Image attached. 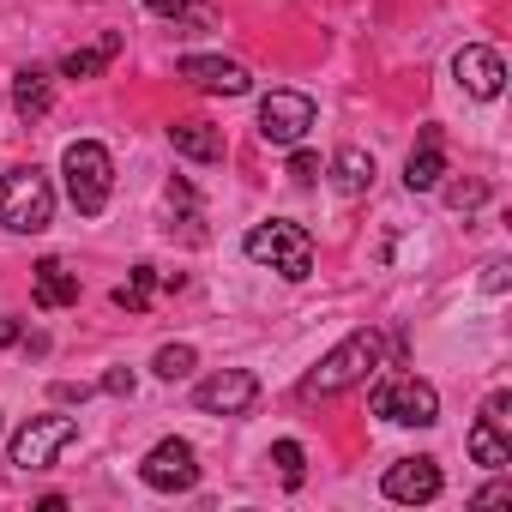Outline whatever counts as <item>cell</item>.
<instances>
[{"mask_svg":"<svg viewBox=\"0 0 512 512\" xmlns=\"http://www.w3.org/2000/svg\"><path fill=\"white\" fill-rule=\"evenodd\" d=\"M482 422H488V428H500V434H512V392H488Z\"/></svg>","mask_w":512,"mask_h":512,"instance_id":"603a6c76","label":"cell"},{"mask_svg":"<svg viewBox=\"0 0 512 512\" xmlns=\"http://www.w3.org/2000/svg\"><path fill=\"white\" fill-rule=\"evenodd\" d=\"M290 181H296V187H314V181H320V157H314V151H296V157H290Z\"/></svg>","mask_w":512,"mask_h":512,"instance_id":"d4e9b609","label":"cell"},{"mask_svg":"<svg viewBox=\"0 0 512 512\" xmlns=\"http://www.w3.org/2000/svg\"><path fill=\"white\" fill-rule=\"evenodd\" d=\"M452 73H458V85H464L470 97H482V103H494V97L506 91V61H500L494 49H482V43H470V49H458V61H452Z\"/></svg>","mask_w":512,"mask_h":512,"instance_id":"8fae6325","label":"cell"},{"mask_svg":"<svg viewBox=\"0 0 512 512\" xmlns=\"http://www.w3.org/2000/svg\"><path fill=\"white\" fill-rule=\"evenodd\" d=\"M73 440H79V422H73V416H31V422L19 428V440H13V464H19V470H49L55 452L73 446Z\"/></svg>","mask_w":512,"mask_h":512,"instance_id":"8992f818","label":"cell"},{"mask_svg":"<svg viewBox=\"0 0 512 512\" xmlns=\"http://www.w3.org/2000/svg\"><path fill=\"white\" fill-rule=\"evenodd\" d=\"M482 199H488L482 181H458V187H446V205H458V211H476Z\"/></svg>","mask_w":512,"mask_h":512,"instance_id":"cb8c5ba5","label":"cell"},{"mask_svg":"<svg viewBox=\"0 0 512 512\" xmlns=\"http://www.w3.org/2000/svg\"><path fill=\"white\" fill-rule=\"evenodd\" d=\"M470 458H476V464H488V470H506V464H512V434H500V428L476 422V428H470Z\"/></svg>","mask_w":512,"mask_h":512,"instance_id":"d6986e66","label":"cell"},{"mask_svg":"<svg viewBox=\"0 0 512 512\" xmlns=\"http://www.w3.org/2000/svg\"><path fill=\"white\" fill-rule=\"evenodd\" d=\"M103 392H115V398H133V374H127V368H115V374L103 380Z\"/></svg>","mask_w":512,"mask_h":512,"instance_id":"83f0119b","label":"cell"},{"mask_svg":"<svg viewBox=\"0 0 512 512\" xmlns=\"http://www.w3.org/2000/svg\"><path fill=\"white\" fill-rule=\"evenodd\" d=\"M49 103H55V79H49L43 67H19V73H13V109H19L25 121H43Z\"/></svg>","mask_w":512,"mask_h":512,"instance_id":"2e32d148","label":"cell"},{"mask_svg":"<svg viewBox=\"0 0 512 512\" xmlns=\"http://www.w3.org/2000/svg\"><path fill=\"white\" fill-rule=\"evenodd\" d=\"M506 272H512L506 260H488V266H482V290H488V296H500V290H506Z\"/></svg>","mask_w":512,"mask_h":512,"instance_id":"484cf974","label":"cell"},{"mask_svg":"<svg viewBox=\"0 0 512 512\" xmlns=\"http://www.w3.org/2000/svg\"><path fill=\"white\" fill-rule=\"evenodd\" d=\"M380 332H350L338 350H326L320 356V368L302 380V398H332V392H350L356 380H368L374 368H380Z\"/></svg>","mask_w":512,"mask_h":512,"instance_id":"3957f363","label":"cell"},{"mask_svg":"<svg viewBox=\"0 0 512 512\" xmlns=\"http://www.w3.org/2000/svg\"><path fill=\"white\" fill-rule=\"evenodd\" d=\"M374 416L398 422V428H434L440 422V392L428 380H416V374L386 380V386H374Z\"/></svg>","mask_w":512,"mask_h":512,"instance_id":"5b68a950","label":"cell"},{"mask_svg":"<svg viewBox=\"0 0 512 512\" xmlns=\"http://www.w3.org/2000/svg\"><path fill=\"white\" fill-rule=\"evenodd\" d=\"M175 73H181L187 85L211 91V97H247V91H253L247 67H241V61H223V55H187Z\"/></svg>","mask_w":512,"mask_h":512,"instance_id":"30bf717a","label":"cell"},{"mask_svg":"<svg viewBox=\"0 0 512 512\" xmlns=\"http://www.w3.org/2000/svg\"><path fill=\"white\" fill-rule=\"evenodd\" d=\"M61 175H67V199L79 205V217H97L115 193V163L97 139H73L61 157Z\"/></svg>","mask_w":512,"mask_h":512,"instance_id":"277c9868","label":"cell"},{"mask_svg":"<svg viewBox=\"0 0 512 512\" xmlns=\"http://www.w3.org/2000/svg\"><path fill=\"white\" fill-rule=\"evenodd\" d=\"M151 290H157V266H133V278L115 290V308H127V314H145Z\"/></svg>","mask_w":512,"mask_h":512,"instance_id":"ffe728a7","label":"cell"},{"mask_svg":"<svg viewBox=\"0 0 512 512\" xmlns=\"http://www.w3.org/2000/svg\"><path fill=\"white\" fill-rule=\"evenodd\" d=\"M326 175H332V187H338L344 199H362V193L374 187V157H368L362 145H344V151L332 157V169H326Z\"/></svg>","mask_w":512,"mask_h":512,"instance_id":"e0dca14e","label":"cell"},{"mask_svg":"<svg viewBox=\"0 0 512 512\" xmlns=\"http://www.w3.org/2000/svg\"><path fill=\"white\" fill-rule=\"evenodd\" d=\"M440 175H446V139H440V127H422V139H416V151L404 163V187L410 193H434Z\"/></svg>","mask_w":512,"mask_h":512,"instance_id":"4fadbf2b","label":"cell"},{"mask_svg":"<svg viewBox=\"0 0 512 512\" xmlns=\"http://www.w3.org/2000/svg\"><path fill=\"white\" fill-rule=\"evenodd\" d=\"M440 482H446V476H440V464H434V458H398V464L386 470V482H380V488H386V500L422 506V500H434V494H440Z\"/></svg>","mask_w":512,"mask_h":512,"instance_id":"7c38bea8","label":"cell"},{"mask_svg":"<svg viewBox=\"0 0 512 512\" xmlns=\"http://www.w3.org/2000/svg\"><path fill=\"white\" fill-rule=\"evenodd\" d=\"M31 296H37V308H73L79 302V272H67L61 260H37V272H31Z\"/></svg>","mask_w":512,"mask_h":512,"instance_id":"5bb4252c","label":"cell"},{"mask_svg":"<svg viewBox=\"0 0 512 512\" xmlns=\"http://www.w3.org/2000/svg\"><path fill=\"white\" fill-rule=\"evenodd\" d=\"M0 344H19V320H0Z\"/></svg>","mask_w":512,"mask_h":512,"instance_id":"f546056e","label":"cell"},{"mask_svg":"<svg viewBox=\"0 0 512 512\" xmlns=\"http://www.w3.org/2000/svg\"><path fill=\"white\" fill-rule=\"evenodd\" d=\"M139 476H145V488H157V494H181V488L199 482V458H193L187 440H157V446L145 452Z\"/></svg>","mask_w":512,"mask_h":512,"instance_id":"ba28073f","label":"cell"},{"mask_svg":"<svg viewBox=\"0 0 512 512\" xmlns=\"http://www.w3.org/2000/svg\"><path fill=\"white\" fill-rule=\"evenodd\" d=\"M241 247H247V260H253V266H272V272L290 278V284H302V278L314 272V235H308L302 223H284V217L253 223Z\"/></svg>","mask_w":512,"mask_h":512,"instance_id":"6da1fadb","label":"cell"},{"mask_svg":"<svg viewBox=\"0 0 512 512\" xmlns=\"http://www.w3.org/2000/svg\"><path fill=\"white\" fill-rule=\"evenodd\" d=\"M500 500H512V488H506V482H488V488L476 494V506H500Z\"/></svg>","mask_w":512,"mask_h":512,"instance_id":"f1b7e54d","label":"cell"},{"mask_svg":"<svg viewBox=\"0 0 512 512\" xmlns=\"http://www.w3.org/2000/svg\"><path fill=\"white\" fill-rule=\"evenodd\" d=\"M272 464L284 470V482H290V488H302V470H308V458H302V446H296V440H278V446H272Z\"/></svg>","mask_w":512,"mask_h":512,"instance_id":"7402d4cb","label":"cell"},{"mask_svg":"<svg viewBox=\"0 0 512 512\" xmlns=\"http://www.w3.org/2000/svg\"><path fill=\"white\" fill-rule=\"evenodd\" d=\"M0 223L19 229V235H37L55 223V187L37 163H19L0 175Z\"/></svg>","mask_w":512,"mask_h":512,"instance_id":"7a4b0ae2","label":"cell"},{"mask_svg":"<svg viewBox=\"0 0 512 512\" xmlns=\"http://www.w3.org/2000/svg\"><path fill=\"white\" fill-rule=\"evenodd\" d=\"M308 127H314V97H302V91H272V97L260 103V139H266V145H302Z\"/></svg>","mask_w":512,"mask_h":512,"instance_id":"52a82bcc","label":"cell"},{"mask_svg":"<svg viewBox=\"0 0 512 512\" xmlns=\"http://www.w3.org/2000/svg\"><path fill=\"white\" fill-rule=\"evenodd\" d=\"M193 362H199V356H193V344H163L151 368H157L163 380H187V374H193Z\"/></svg>","mask_w":512,"mask_h":512,"instance_id":"44dd1931","label":"cell"},{"mask_svg":"<svg viewBox=\"0 0 512 512\" xmlns=\"http://www.w3.org/2000/svg\"><path fill=\"white\" fill-rule=\"evenodd\" d=\"M145 7H151V13H163V19H181V13H193V7H199V0H145Z\"/></svg>","mask_w":512,"mask_h":512,"instance_id":"4316f807","label":"cell"},{"mask_svg":"<svg viewBox=\"0 0 512 512\" xmlns=\"http://www.w3.org/2000/svg\"><path fill=\"white\" fill-rule=\"evenodd\" d=\"M169 145H175V157H187V163H223V133L205 127V121H175V127H169Z\"/></svg>","mask_w":512,"mask_h":512,"instance_id":"9a60e30c","label":"cell"},{"mask_svg":"<svg viewBox=\"0 0 512 512\" xmlns=\"http://www.w3.org/2000/svg\"><path fill=\"white\" fill-rule=\"evenodd\" d=\"M115 55H121V31H109L97 49H73V55H61V79H97Z\"/></svg>","mask_w":512,"mask_h":512,"instance_id":"ac0fdd59","label":"cell"},{"mask_svg":"<svg viewBox=\"0 0 512 512\" xmlns=\"http://www.w3.org/2000/svg\"><path fill=\"white\" fill-rule=\"evenodd\" d=\"M253 398H260V380H253L247 368H223V374L193 386V404L205 416H241V410H253Z\"/></svg>","mask_w":512,"mask_h":512,"instance_id":"9c48e42d","label":"cell"}]
</instances>
